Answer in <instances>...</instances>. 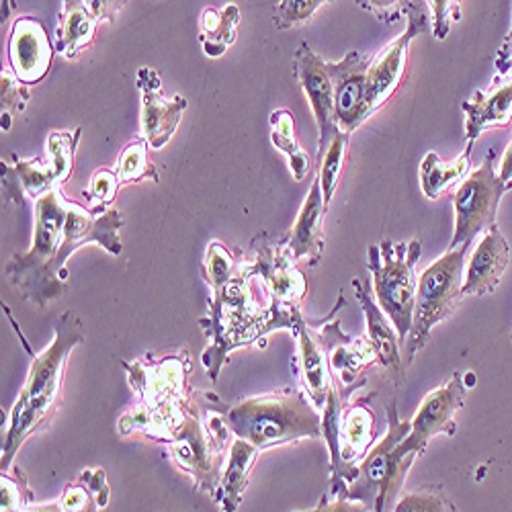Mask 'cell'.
<instances>
[{
    "mask_svg": "<svg viewBox=\"0 0 512 512\" xmlns=\"http://www.w3.org/2000/svg\"><path fill=\"white\" fill-rule=\"evenodd\" d=\"M121 226L119 209L93 213L89 207L68 201L62 187H56L35 201L33 244L27 252L13 256L5 275L27 300L48 308L68 291V256L87 242H97L115 256L121 254Z\"/></svg>",
    "mask_w": 512,
    "mask_h": 512,
    "instance_id": "6da1fadb",
    "label": "cell"
},
{
    "mask_svg": "<svg viewBox=\"0 0 512 512\" xmlns=\"http://www.w3.org/2000/svg\"><path fill=\"white\" fill-rule=\"evenodd\" d=\"M304 314H295L281 308L267 285V281L250 273L244 261L238 273L218 291H213L209 314L199 320L209 336V347L203 353V365L211 381H216L228 355L236 349L259 345L265 347V338L275 330L297 328Z\"/></svg>",
    "mask_w": 512,
    "mask_h": 512,
    "instance_id": "7a4b0ae2",
    "label": "cell"
},
{
    "mask_svg": "<svg viewBox=\"0 0 512 512\" xmlns=\"http://www.w3.org/2000/svg\"><path fill=\"white\" fill-rule=\"evenodd\" d=\"M138 402L127 408L119 422V435H140L168 445L189 412L193 392L189 388L191 357L187 349L173 355H144L123 363Z\"/></svg>",
    "mask_w": 512,
    "mask_h": 512,
    "instance_id": "3957f363",
    "label": "cell"
},
{
    "mask_svg": "<svg viewBox=\"0 0 512 512\" xmlns=\"http://www.w3.org/2000/svg\"><path fill=\"white\" fill-rule=\"evenodd\" d=\"M54 330V340L48 349L33 359L25 386L17 404L13 406L9 431L3 441V457H0L3 472H9L21 445L35 433L46 431L54 420L64 396V373L68 359L72 351L84 343L82 322L72 310H66L56 320Z\"/></svg>",
    "mask_w": 512,
    "mask_h": 512,
    "instance_id": "277c9868",
    "label": "cell"
},
{
    "mask_svg": "<svg viewBox=\"0 0 512 512\" xmlns=\"http://www.w3.org/2000/svg\"><path fill=\"white\" fill-rule=\"evenodd\" d=\"M226 420L234 437L269 451L304 439H322V412L306 392L285 388L230 406Z\"/></svg>",
    "mask_w": 512,
    "mask_h": 512,
    "instance_id": "5b68a950",
    "label": "cell"
},
{
    "mask_svg": "<svg viewBox=\"0 0 512 512\" xmlns=\"http://www.w3.org/2000/svg\"><path fill=\"white\" fill-rule=\"evenodd\" d=\"M365 383V375L353 386H345L334 377L332 390L322 410V439L330 451L332 496L347 498L349 486L357 480L359 467L377 439L375 412L369 398L351 400V396Z\"/></svg>",
    "mask_w": 512,
    "mask_h": 512,
    "instance_id": "8992f818",
    "label": "cell"
},
{
    "mask_svg": "<svg viewBox=\"0 0 512 512\" xmlns=\"http://www.w3.org/2000/svg\"><path fill=\"white\" fill-rule=\"evenodd\" d=\"M469 246L472 244L447 250L433 265L420 273L412 328L402 347V359L406 367L414 363L416 355L429 343L431 330L437 324L449 320L463 302V267L469 254Z\"/></svg>",
    "mask_w": 512,
    "mask_h": 512,
    "instance_id": "52a82bcc",
    "label": "cell"
},
{
    "mask_svg": "<svg viewBox=\"0 0 512 512\" xmlns=\"http://www.w3.org/2000/svg\"><path fill=\"white\" fill-rule=\"evenodd\" d=\"M422 256L420 240L394 242L383 240L369 246V271L373 275V293L381 312L396 328L404 347L412 328V314L416 302V263Z\"/></svg>",
    "mask_w": 512,
    "mask_h": 512,
    "instance_id": "ba28073f",
    "label": "cell"
},
{
    "mask_svg": "<svg viewBox=\"0 0 512 512\" xmlns=\"http://www.w3.org/2000/svg\"><path fill=\"white\" fill-rule=\"evenodd\" d=\"M388 412V433L363 459L357 480L349 486L347 498L361 502L367 510L383 508L392 502L406 480L408 469L418 459L416 455H404L400 443L410 435L412 420L398 416V404L392 400L386 406Z\"/></svg>",
    "mask_w": 512,
    "mask_h": 512,
    "instance_id": "9c48e42d",
    "label": "cell"
},
{
    "mask_svg": "<svg viewBox=\"0 0 512 512\" xmlns=\"http://www.w3.org/2000/svg\"><path fill=\"white\" fill-rule=\"evenodd\" d=\"M345 306L343 291L338 293L336 308L324 318L318 326L310 324L306 318L297 322L293 332L297 340L295 361H300V379L304 383V392L312 400V404L322 412L326 406V398L332 390L334 371L330 367L332 353L340 347L351 343V336L340 328V318L336 316Z\"/></svg>",
    "mask_w": 512,
    "mask_h": 512,
    "instance_id": "30bf717a",
    "label": "cell"
},
{
    "mask_svg": "<svg viewBox=\"0 0 512 512\" xmlns=\"http://www.w3.org/2000/svg\"><path fill=\"white\" fill-rule=\"evenodd\" d=\"M496 150L490 148L480 168H474L453 193L455 232L449 250L472 244L480 232L496 224V213L504 193L510 189L498 179L494 166Z\"/></svg>",
    "mask_w": 512,
    "mask_h": 512,
    "instance_id": "8fae6325",
    "label": "cell"
},
{
    "mask_svg": "<svg viewBox=\"0 0 512 512\" xmlns=\"http://www.w3.org/2000/svg\"><path fill=\"white\" fill-rule=\"evenodd\" d=\"M424 5L426 3H404V15L408 19L404 33L390 41L377 56H373L367 74V105L371 115L386 105L400 89V84L406 78L412 39L431 27Z\"/></svg>",
    "mask_w": 512,
    "mask_h": 512,
    "instance_id": "7c38bea8",
    "label": "cell"
},
{
    "mask_svg": "<svg viewBox=\"0 0 512 512\" xmlns=\"http://www.w3.org/2000/svg\"><path fill=\"white\" fill-rule=\"evenodd\" d=\"M465 392L463 375L455 371L441 386L426 394L412 418L410 435L400 443V451L404 455L420 457L431 439L439 435L453 437L457 431L455 416L465 404Z\"/></svg>",
    "mask_w": 512,
    "mask_h": 512,
    "instance_id": "4fadbf2b",
    "label": "cell"
},
{
    "mask_svg": "<svg viewBox=\"0 0 512 512\" xmlns=\"http://www.w3.org/2000/svg\"><path fill=\"white\" fill-rule=\"evenodd\" d=\"M371 54L351 52L340 62H326L334 89V119L340 132L351 136L369 117L367 74Z\"/></svg>",
    "mask_w": 512,
    "mask_h": 512,
    "instance_id": "5bb4252c",
    "label": "cell"
},
{
    "mask_svg": "<svg viewBox=\"0 0 512 512\" xmlns=\"http://www.w3.org/2000/svg\"><path fill=\"white\" fill-rule=\"evenodd\" d=\"M293 72L297 82H300L304 95L310 101L312 113L316 117L318 130H320V142H318V154H316V168H318L332 140L340 132L334 119L332 80H330L326 62L308 44H302L297 48L293 58Z\"/></svg>",
    "mask_w": 512,
    "mask_h": 512,
    "instance_id": "9a60e30c",
    "label": "cell"
},
{
    "mask_svg": "<svg viewBox=\"0 0 512 512\" xmlns=\"http://www.w3.org/2000/svg\"><path fill=\"white\" fill-rule=\"evenodd\" d=\"M353 289L357 295V302L367 320V338L377 355V367L381 375L390 379L394 386L402 388L406 381V365L402 359V343L396 328L388 320V316L381 312L377 302L373 300L371 285L361 279H353Z\"/></svg>",
    "mask_w": 512,
    "mask_h": 512,
    "instance_id": "2e32d148",
    "label": "cell"
},
{
    "mask_svg": "<svg viewBox=\"0 0 512 512\" xmlns=\"http://www.w3.org/2000/svg\"><path fill=\"white\" fill-rule=\"evenodd\" d=\"M52 41L35 17H19L13 23L9 37V64L19 82L25 87L44 80L54 60Z\"/></svg>",
    "mask_w": 512,
    "mask_h": 512,
    "instance_id": "e0dca14e",
    "label": "cell"
},
{
    "mask_svg": "<svg viewBox=\"0 0 512 512\" xmlns=\"http://www.w3.org/2000/svg\"><path fill=\"white\" fill-rule=\"evenodd\" d=\"M136 82L142 89V138L148 146L160 150L177 132L187 99L181 95L168 99L160 91L158 74L150 68H142Z\"/></svg>",
    "mask_w": 512,
    "mask_h": 512,
    "instance_id": "ac0fdd59",
    "label": "cell"
},
{
    "mask_svg": "<svg viewBox=\"0 0 512 512\" xmlns=\"http://www.w3.org/2000/svg\"><path fill=\"white\" fill-rule=\"evenodd\" d=\"M510 263V246L500 232L498 224H492L480 244L467 254L463 297L488 295L498 289Z\"/></svg>",
    "mask_w": 512,
    "mask_h": 512,
    "instance_id": "d6986e66",
    "label": "cell"
},
{
    "mask_svg": "<svg viewBox=\"0 0 512 512\" xmlns=\"http://www.w3.org/2000/svg\"><path fill=\"white\" fill-rule=\"evenodd\" d=\"M324 216H326V207H324L322 187L316 177L306 195V201H304L300 213H297L295 224L283 236V244L295 263L308 259L310 265H316L322 259V254H324V228H322Z\"/></svg>",
    "mask_w": 512,
    "mask_h": 512,
    "instance_id": "ffe728a7",
    "label": "cell"
},
{
    "mask_svg": "<svg viewBox=\"0 0 512 512\" xmlns=\"http://www.w3.org/2000/svg\"><path fill=\"white\" fill-rule=\"evenodd\" d=\"M467 115L465 138L467 146H474L482 132L492 127H506L512 121V76L492 80L484 91H476L472 99L461 103Z\"/></svg>",
    "mask_w": 512,
    "mask_h": 512,
    "instance_id": "44dd1931",
    "label": "cell"
},
{
    "mask_svg": "<svg viewBox=\"0 0 512 512\" xmlns=\"http://www.w3.org/2000/svg\"><path fill=\"white\" fill-rule=\"evenodd\" d=\"M99 23L101 21L91 11L89 3H78V0L62 3L54 50L68 60L78 58L84 50L93 46Z\"/></svg>",
    "mask_w": 512,
    "mask_h": 512,
    "instance_id": "7402d4cb",
    "label": "cell"
},
{
    "mask_svg": "<svg viewBox=\"0 0 512 512\" xmlns=\"http://www.w3.org/2000/svg\"><path fill=\"white\" fill-rule=\"evenodd\" d=\"M261 451L252 447L248 441L234 437L228 453V461L222 474L220 494L216 504L222 508V512H238V506L246 494V488L250 484V472L259 459Z\"/></svg>",
    "mask_w": 512,
    "mask_h": 512,
    "instance_id": "603a6c76",
    "label": "cell"
},
{
    "mask_svg": "<svg viewBox=\"0 0 512 512\" xmlns=\"http://www.w3.org/2000/svg\"><path fill=\"white\" fill-rule=\"evenodd\" d=\"M472 150L474 146H465V150L449 162L441 160L437 152L424 156L420 164V187L426 199L435 201L465 181V177L472 173Z\"/></svg>",
    "mask_w": 512,
    "mask_h": 512,
    "instance_id": "cb8c5ba5",
    "label": "cell"
},
{
    "mask_svg": "<svg viewBox=\"0 0 512 512\" xmlns=\"http://www.w3.org/2000/svg\"><path fill=\"white\" fill-rule=\"evenodd\" d=\"M111 488L107 484V474L103 467L82 469V472L72 480L58 504L62 512H103L109 504Z\"/></svg>",
    "mask_w": 512,
    "mask_h": 512,
    "instance_id": "d4e9b609",
    "label": "cell"
},
{
    "mask_svg": "<svg viewBox=\"0 0 512 512\" xmlns=\"http://www.w3.org/2000/svg\"><path fill=\"white\" fill-rule=\"evenodd\" d=\"M15 166L9 168L5 162H3V173L7 175H13V183H5L7 191H11V187L17 185V191L15 195L11 197L13 201L19 199V197H31V199H39L44 197L46 193H50L52 189L60 187L56 183V177L52 173V168L48 162L39 160V158H19L17 154H11L9 156Z\"/></svg>",
    "mask_w": 512,
    "mask_h": 512,
    "instance_id": "484cf974",
    "label": "cell"
},
{
    "mask_svg": "<svg viewBox=\"0 0 512 512\" xmlns=\"http://www.w3.org/2000/svg\"><path fill=\"white\" fill-rule=\"evenodd\" d=\"M271 142L287 156L291 175L297 183H302L314 166L310 154L300 146L295 136V117L289 109H275L271 113Z\"/></svg>",
    "mask_w": 512,
    "mask_h": 512,
    "instance_id": "4316f807",
    "label": "cell"
},
{
    "mask_svg": "<svg viewBox=\"0 0 512 512\" xmlns=\"http://www.w3.org/2000/svg\"><path fill=\"white\" fill-rule=\"evenodd\" d=\"M240 9L226 5L224 9H205L201 15V46L209 58H220L236 41Z\"/></svg>",
    "mask_w": 512,
    "mask_h": 512,
    "instance_id": "83f0119b",
    "label": "cell"
},
{
    "mask_svg": "<svg viewBox=\"0 0 512 512\" xmlns=\"http://www.w3.org/2000/svg\"><path fill=\"white\" fill-rule=\"evenodd\" d=\"M371 365H377V355L367 336H359L347 345H340L330 357L334 377L345 386L357 383L363 377V371Z\"/></svg>",
    "mask_w": 512,
    "mask_h": 512,
    "instance_id": "f1b7e54d",
    "label": "cell"
},
{
    "mask_svg": "<svg viewBox=\"0 0 512 512\" xmlns=\"http://www.w3.org/2000/svg\"><path fill=\"white\" fill-rule=\"evenodd\" d=\"M148 142L144 138L127 144L117 160L115 166V175L119 179V185H127V183H136V181H144L150 179L154 183L160 181V175L156 166L148 160Z\"/></svg>",
    "mask_w": 512,
    "mask_h": 512,
    "instance_id": "f546056e",
    "label": "cell"
},
{
    "mask_svg": "<svg viewBox=\"0 0 512 512\" xmlns=\"http://www.w3.org/2000/svg\"><path fill=\"white\" fill-rule=\"evenodd\" d=\"M349 140H351V136H347L345 132H338L336 138L332 140L330 148L326 150L320 166L316 168V177H318L320 187H322V197H324L326 211L330 209V203H332V197L336 193L338 181H340V177H343Z\"/></svg>",
    "mask_w": 512,
    "mask_h": 512,
    "instance_id": "4dcf8cb0",
    "label": "cell"
},
{
    "mask_svg": "<svg viewBox=\"0 0 512 512\" xmlns=\"http://www.w3.org/2000/svg\"><path fill=\"white\" fill-rule=\"evenodd\" d=\"M80 134L82 130L76 127L74 132H52L48 138V164L60 187L72 177Z\"/></svg>",
    "mask_w": 512,
    "mask_h": 512,
    "instance_id": "1f68e13d",
    "label": "cell"
},
{
    "mask_svg": "<svg viewBox=\"0 0 512 512\" xmlns=\"http://www.w3.org/2000/svg\"><path fill=\"white\" fill-rule=\"evenodd\" d=\"M240 265L242 261H238L222 242H211L203 263V279L213 291H218L238 273Z\"/></svg>",
    "mask_w": 512,
    "mask_h": 512,
    "instance_id": "d6a6232c",
    "label": "cell"
},
{
    "mask_svg": "<svg viewBox=\"0 0 512 512\" xmlns=\"http://www.w3.org/2000/svg\"><path fill=\"white\" fill-rule=\"evenodd\" d=\"M394 512H457L453 500L441 486H422L404 494Z\"/></svg>",
    "mask_w": 512,
    "mask_h": 512,
    "instance_id": "836d02e7",
    "label": "cell"
},
{
    "mask_svg": "<svg viewBox=\"0 0 512 512\" xmlns=\"http://www.w3.org/2000/svg\"><path fill=\"white\" fill-rule=\"evenodd\" d=\"M0 492H3V498H0V512H21L35 504L33 492L27 484V476L19 467L3 472Z\"/></svg>",
    "mask_w": 512,
    "mask_h": 512,
    "instance_id": "e575fe53",
    "label": "cell"
},
{
    "mask_svg": "<svg viewBox=\"0 0 512 512\" xmlns=\"http://www.w3.org/2000/svg\"><path fill=\"white\" fill-rule=\"evenodd\" d=\"M119 187L121 185L115 175V168H99L91 179L89 189L84 191V197L89 199V211L93 213L109 211Z\"/></svg>",
    "mask_w": 512,
    "mask_h": 512,
    "instance_id": "d590c367",
    "label": "cell"
},
{
    "mask_svg": "<svg viewBox=\"0 0 512 512\" xmlns=\"http://www.w3.org/2000/svg\"><path fill=\"white\" fill-rule=\"evenodd\" d=\"M322 5V0H302V3H297V0H285V3H277L273 7L275 27L285 31L297 23H306Z\"/></svg>",
    "mask_w": 512,
    "mask_h": 512,
    "instance_id": "8d00e7d4",
    "label": "cell"
},
{
    "mask_svg": "<svg viewBox=\"0 0 512 512\" xmlns=\"http://www.w3.org/2000/svg\"><path fill=\"white\" fill-rule=\"evenodd\" d=\"M3 115L23 113L29 103V89L11 74H3Z\"/></svg>",
    "mask_w": 512,
    "mask_h": 512,
    "instance_id": "74e56055",
    "label": "cell"
},
{
    "mask_svg": "<svg viewBox=\"0 0 512 512\" xmlns=\"http://www.w3.org/2000/svg\"><path fill=\"white\" fill-rule=\"evenodd\" d=\"M431 11H433V33L437 39H445L453 23L459 21L461 17V3H455V0H451V3H447V0H435V3H431Z\"/></svg>",
    "mask_w": 512,
    "mask_h": 512,
    "instance_id": "f35d334b",
    "label": "cell"
},
{
    "mask_svg": "<svg viewBox=\"0 0 512 512\" xmlns=\"http://www.w3.org/2000/svg\"><path fill=\"white\" fill-rule=\"evenodd\" d=\"M297 512H369L361 502H353L345 496H334L330 502L328 496H322L320 504L312 510H297Z\"/></svg>",
    "mask_w": 512,
    "mask_h": 512,
    "instance_id": "ab89813d",
    "label": "cell"
},
{
    "mask_svg": "<svg viewBox=\"0 0 512 512\" xmlns=\"http://www.w3.org/2000/svg\"><path fill=\"white\" fill-rule=\"evenodd\" d=\"M361 9L373 13L383 23H394L404 13V3H359Z\"/></svg>",
    "mask_w": 512,
    "mask_h": 512,
    "instance_id": "60d3db41",
    "label": "cell"
},
{
    "mask_svg": "<svg viewBox=\"0 0 512 512\" xmlns=\"http://www.w3.org/2000/svg\"><path fill=\"white\" fill-rule=\"evenodd\" d=\"M496 80H504L508 76H512V25H510V31L504 39V44L500 46V52L496 56Z\"/></svg>",
    "mask_w": 512,
    "mask_h": 512,
    "instance_id": "b9f144b4",
    "label": "cell"
},
{
    "mask_svg": "<svg viewBox=\"0 0 512 512\" xmlns=\"http://www.w3.org/2000/svg\"><path fill=\"white\" fill-rule=\"evenodd\" d=\"M89 7L97 15L99 21L113 23L115 15L123 9V3H99V0H95V3H89Z\"/></svg>",
    "mask_w": 512,
    "mask_h": 512,
    "instance_id": "7bdbcfd3",
    "label": "cell"
},
{
    "mask_svg": "<svg viewBox=\"0 0 512 512\" xmlns=\"http://www.w3.org/2000/svg\"><path fill=\"white\" fill-rule=\"evenodd\" d=\"M498 168H500V170H498V179H500L508 189H512V140H510V144L506 146Z\"/></svg>",
    "mask_w": 512,
    "mask_h": 512,
    "instance_id": "ee69618b",
    "label": "cell"
},
{
    "mask_svg": "<svg viewBox=\"0 0 512 512\" xmlns=\"http://www.w3.org/2000/svg\"><path fill=\"white\" fill-rule=\"evenodd\" d=\"M56 508V502L54 504H39V506H29V508H25V510H21V512H52Z\"/></svg>",
    "mask_w": 512,
    "mask_h": 512,
    "instance_id": "f6af8a7d",
    "label": "cell"
},
{
    "mask_svg": "<svg viewBox=\"0 0 512 512\" xmlns=\"http://www.w3.org/2000/svg\"><path fill=\"white\" fill-rule=\"evenodd\" d=\"M52 512H62V508H60V504H58V502H56V508H54Z\"/></svg>",
    "mask_w": 512,
    "mask_h": 512,
    "instance_id": "bcb514c9",
    "label": "cell"
},
{
    "mask_svg": "<svg viewBox=\"0 0 512 512\" xmlns=\"http://www.w3.org/2000/svg\"><path fill=\"white\" fill-rule=\"evenodd\" d=\"M373 512H386V510H383V508H375Z\"/></svg>",
    "mask_w": 512,
    "mask_h": 512,
    "instance_id": "7dc6e473",
    "label": "cell"
},
{
    "mask_svg": "<svg viewBox=\"0 0 512 512\" xmlns=\"http://www.w3.org/2000/svg\"><path fill=\"white\" fill-rule=\"evenodd\" d=\"M510 343H512V332H510Z\"/></svg>",
    "mask_w": 512,
    "mask_h": 512,
    "instance_id": "c3c4849f",
    "label": "cell"
}]
</instances>
